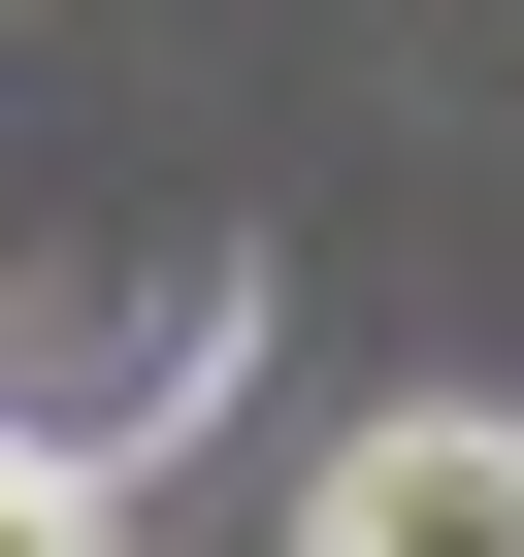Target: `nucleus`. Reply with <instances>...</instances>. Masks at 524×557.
<instances>
[{
    "label": "nucleus",
    "mask_w": 524,
    "mask_h": 557,
    "mask_svg": "<svg viewBox=\"0 0 524 557\" xmlns=\"http://www.w3.org/2000/svg\"><path fill=\"white\" fill-rule=\"evenodd\" d=\"M296 557H524V426H491V394L328 426V459H296Z\"/></svg>",
    "instance_id": "1"
},
{
    "label": "nucleus",
    "mask_w": 524,
    "mask_h": 557,
    "mask_svg": "<svg viewBox=\"0 0 524 557\" xmlns=\"http://www.w3.org/2000/svg\"><path fill=\"white\" fill-rule=\"evenodd\" d=\"M0 557H132V492H99V426H0Z\"/></svg>",
    "instance_id": "2"
}]
</instances>
